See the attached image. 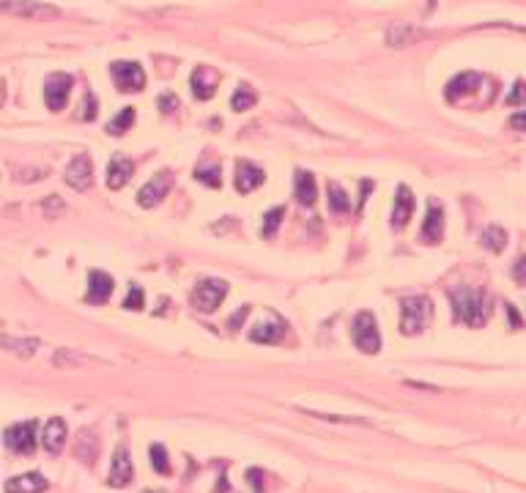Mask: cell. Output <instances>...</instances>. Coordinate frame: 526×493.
Returning <instances> with one entry per match:
<instances>
[{
    "label": "cell",
    "instance_id": "obj_11",
    "mask_svg": "<svg viewBox=\"0 0 526 493\" xmlns=\"http://www.w3.org/2000/svg\"><path fill=\"white\" fill-rule=\"evenodd\" d=\"M442 236H444V208H442L436 200H430V203H428V217H425V225H422L419 238H422L425 244H439Z\"/></svg>",
    "mask_w": 526,
    "mask_h": 493
},
{
    "label": "cell",
    "instance_id": "obj_32",
    "mask_svg": "<svg viewBox=\"0 0 526 493\" xmlns=\"http://www.w3.org/2000/svg\"><path fill=\"white\" fill-rule=\"evenodd\" d=\"M3 345H6V348H17L14 354H25V356H31V354L36 351L38 342L36 340H20V342H17V340H11V337H3Z\"/></svg>",
    "mask_w": 526,
    "mask_h": 493
},
{
    "label": "cell",
    "instance_id": "obj_27",
    "mask_svg": "<svg viewBox=\"0 0 526 493\" xmlns=\"http://www.w3.org/2000/svg\"><path fill=\"white\" fill-rule=\"evenodd\" d=\"M195 181H200V184H206V187L217 190V187H223V170H220L217 165L197 167V170H195Z\"/></svg>",
    "mask_w": 526,
    "mask_h": 493
},
{
    "label": "cell",
    "instance_id": "obj_4",
    "mask_svg": "<svg viewBox=\"0 0 526 493\" xmlns=\"http://www.w3.org/2000/svg\"><path fill=\"white\" fill-rule=\"evenodd\" d=\"M110 75H113L115 88L123 91V93H135V91L146 88V72L137 61H113Z\"/></svg>",
    "mask_w": 526,
    "mask_h": 493
},
{
    "label": "cell",
    "instance_id": "obj_24",
    "mask_svg": "<svg viewBox=\"0 0 526 493\" xmlns=\"http://www.w3.org/2000/svg\"><path fill=\"white\" fill-rule=\"evenodd\" d=\"M135 107H123L121 113L115 115L113 121L107 123V135H113V137H121V135H126L129 129H132V123H135Z\"/></svg>",
    "mask_w": 526,
    "mask_h": 493
},
{
    "label": "cell",
    "instance_id": "obj_35",
    "mask_svg": "<svg viewBox=\"0 0 526 493\" xmlns=\"http://www.w3.org/2000/svg\"><path fill=\"white\" fill-rule=\"evenodd\" d=\"M159 107H162V113H173V110L179 107V99H176L173 93H165V96L159 99Z\"/></svg>",
    "mask_w": 526,
    "mask_h": 493
},
{
    "label": "cell",
    "instance_id": "obj_19",
    "mask_svg": "<svg viewBox=\"0 0 526 493\" xmlns=\"http://www.w3.org/2000/svg\"><path fill=\"white\" fill-rule=\"evenodd\" d=\"M47 488V477L38 471H28L20 477H11L6 483V493H41Z\"/></svg>",
    "mask_w": 526,
    "mask_h": 493
},
{
    "label": "cell",
    "instance_id": "obj_23",
    "mask_svg": "<svg viewBox=\"0 0 526 493\" xmlns=\"http://www.w3.org/2000/svg\"><path fill=\"white\" fill-rule=\"evenodd\" d=\"M283 335H285V324L274 321V324H258V326L253 329L250 337H253L255 342H277Z\"/></svg>",
    "mask_w": 526,
    "mask_h": 493
},
{
    "label": "cell",
    "instance_id": "obj_18",
    "mask_svg": "<svg viewBox=\"0 0 526 493\" xmlns=\"http://www.w3.org/2000/svg\"><path fill=\"white\" fill-rule=\"evenodd\" d=\"M132 173H135L132 159H126V156H113L110 165H107V187H110V190L126 187V181L132 179Z\"/></svg>",
    "mask_w": 526,
    "mask_h": 493
},
{
    "label": "cell",
    "instance_id": "obj_9",
    "mask_svg": "<svg viewBox=\"0 0 526 493\" xmlns=\"http://www.w3.org/2000/svg\"><path fill=\"white\" fill-rule=\"evenodd\" d=\"M66 184L72 187V190L77 192H85L91 184H93V165H91V156H85V153H77L75 159L69 162V167H66Z\"/></svg>",
    "mask_w": 526,
    "mask_h": 493
},
{
    "label": "cell",
    "instance_id": "obj_3",
    "mask_svg": "<svg viewBox=\"0 0 526 493\" xmlns=\"http://www.w3.org/2000/svg\"><path fill=\"white\" fill-rule=\"evenodd\" d=\"M351 337L354 345L362 351V354H378L381 351V332H378V324L373 318V312H359L351 324Z\"/></svg>",
    "mask_w": 526,
    "mask_h": 493
},
{
    "label": "cell",
    "instance_id": "obj_22",
    "mask_svg": "<svg viewBox=\"0 0 526 493\" xmlns=\"http://www.w3.org/2000/svg\"><path fill=\"white\" fill-rule=\"evenodd\" d=\"M480 241L490 252H502L507 247V230L499 228V225H488V228L480 233Z\"/></svg>",
    "mask_w": 526,
    "mask_h": 493
},
{
    "label": "cell",
    "instance_id": "obj_16",
    "mask_svg": "<svg viewBox=\"0 0 526 493\" xmlns=\"http://www.w3.org/2000/svg\"><path fill=\"white\" fill-rule=\"evenodd\" d=\"M41 444L47 453H61L63 444H66V422L61 417H50L44 425V433H41Z\"/></svg>",
    "mask_w": 526,
    "mask_h": 493
},
{
    "label": "cell",
    "instance_id": "obj_36",
    "mask_svg": "<svg viewBox=\"0 0 526 493\" xmlns=\"http://www.w3.org/2000/svg\"><path fill=\"white\" fill-rule=\"evenodd\" d=\"M510 126H513L516 132H526V110L513 115V118H510Z\"/></svg>",
    "mask_w": 526,
    "mask_h": 493
},
{
    "label": "cell",
    "instance_id": "obj_39",
    "mask_svg": "<svg viewBox=\"0 0 526 493\" xmlns=\"http://www.w3.org/2000/svg\"><path fill=\"white\" fill-rule=\"evenodd\" d=\"M507 312H510V324H513V326H521V318H518V312H516L510 304H507Z\"/></svg>",
    "mask_w": 526,
    "mask_h": 493
},
{
    "label": "cell",
    "instance_id": "obj_10",
    "mask_svg": "<svg viewBox=\"0 0 526 493\" xmlns=\"http://www.w3.org/2000/svg\"><path fill=\"white\" fill-rule=\"evenodd\" d=\"M170 184H173L170 170H162L159 176H153L149 184L137 192V203H140L143 208H153V206H156V203H162V197L170 192Z\"/></svg>",
    "mask_w": 526,
    "mask_h": 493
},
{
    "label": "cell",
    "instance_id": "obj_30",
    "mask_svg": "<svg viewBox=\"0 0 526 493\" xmlns=\"http://www.w3.org/2000/svg\"><path fill=\"white\" fill-rule=\"evenodd\" d=\"M99 105H96V96L88 91L85 96H82V107H80V118L82 121H96V115H99V110H96Z\"/></svg>",
    "mask_w": 526,
    "mask_h": 493
},
{
    "label": "cell",
    "instance_id": "obj_41",
    "mask_svg": "<svg viewBox=\"0 0 526 493\" xmlns=\"http://www.w3.org/2000/svg\"><path fill=\"white\" fill-rule=\"evenodd\" d=\"M149 493H151V491H149ZM156 493H162V491H156Z\"/></svg>",
    "mask_w": 526,
    "mask_h": 493
},
{
    "label": "cell",
    "instance_id": "obj_33",
    "mask_svg": "<svg viewBox=\"0 0 526 493\" xmlns=\"http://www.w3.org/2000/svg\"><path fill=\"white\" fill-rule=\"evenodd\" d=\"M123 307H126V310H143V288H140V285L132 282V288H129V294H126Z\"/></svg>",
    "mask_w": 526,
    "mask_h": 493
},
{
    "label": "cell",
    "instance_id": "obj_21",
    "mask_svg": "<svg viewBox=\"0 0 526 493\" xmlns=\"http://www.w3.org/2000/svg\"><path fill=\"white\" fill-rule=\"evenodd\" d=\"M318 197V190H315V179L313 173L307 170H296V200L301 206H313Z\"/></svg>",
    "mask_w": 526,
    "mask_h": 493
},
{
    "label": "cell",
    "instance_id": "obj_29",
    "mask_svg": "<svg viewBox=\"0 0 526 493\" xmlns=\"http://www.w3.org/2000/svg\"><path fill=\"white\" fill-rule=\"evenodd\" d=\"M149 457H151V469L156 474H170V460H167V453H165L162 444H151Z\"/></svg>",
    "mask_w": 526,
    "mask_h": 493
},
{
    "label": "cell",
    "instance_id": "obj_28",
    "mask_svg": "<svg viewBox=\"0 0 526 493\" xmlns=\"http://www.w3.org/2000/svg\"><path fill=\"white\" fill-rule=\"evenodd\" d=\"M329 211H335V214H345L348 208H351V200H348V195H345V190L340 187V184H329Z\"/></svg>",
    "mask_w": 526,
    "mask_h": 493
},
{
    "label": "cell",
    "instance_id": "obj_26",
    "mask_svg": "<svg viewBox=\"0 0 526 493\" xmlns=\"http://www.w3.org/2000/svg\"><path fill=\"white\" fill-rule=\"evenodd\" d=\"M255 102H258V96H255V91H253L250 85H241V88H239V91L230 96V107H233L236 113L255 107Z\"/></svg>",
    "mask_w": 526,
    "mask_h": 493
},
{
    "label": "cell",
    "instance_id": "obj_12",
    "mask_svg": "<svg viewBox=\"0 0 526 493\" xmlns=\"http://www.w3.org/2000/svg\"><path fill=\"white\" fill-rule=\"evenodd\" d=\"M132 474H135V469H132V457H129V453H126V447H118L115 455H113V463H110L107 483H110L113 488H123V485L132 483Z\"/></svg>",
    "mask_w": 526,
    "mask_h": 493
},
{
    "label": "cell",
    "instance_id": "obj_7",
    "mask_svg": "<svg viewBox=\"0 0 526 493\" xmlns=\"http://www.w3.org/2000/svg\"><path fill=\"white\" fill-rule=\"evenodd\" d=\"M6 447L17 455H33L36 450V422H20L6 427Z\"/></svg>",
    "mask_w": 526,
    "mask_h": 493
},
{
    "label": "cell",
    "instance_id": "obj_15",
    "mask_svg": "<svg viewBox=\"0 0 526 493\" xmlns=\"http://www.w3.org/2000/svg\"><path fill=\"white\" fill-rule=\"evenodd\" d=\"M483 82H486L483 75H477V72H463V75H458L455 79H450V85H447V91H444V96H447V102H458V99H463V96L474 93V91H477Z\"/></svg>",
    "mask_w": 526,
    "mask_h": 493
},
{
    "label": "cell",
    "instance_id": "obj_34",
    "mask_svg": "<svg viewBox=\"0 0 526 493\" xmlns=\"http://www.w3.org/2000/svg\"><path fill=\"white\" fill-rule=\"evenodd\" d=\"M247 480H250V485H253V493H263L266 477H263L261 469H250V471H247Z\"/></svg>",
    "mask_w": 526,
    "mask_h": 493
},
{
    "label": "cell",
    "instance_id": "obj_6",
    "mask_svg": "<svg viewBox=\"0 0 526 493\" xmlns=\"http://www.w3.org/2000/svg\"><path fill=\"white\" fill-rule=\"evenodd\" d=\"M0 8L6 14L22 17V20H55L61 11L55 6H47L41 0H0Z\"/></svg>",
    "mask_w": 526,
    "mask_h": 493
},
{
    "label": "cell",
    "instance_id": "obj_31",
    "mask_svg": "<svg viewBox=\"0 0 526 493\" xmlns=\"http://www.w3.org/2000/svg\"><path fill=\"white\" fill-rule=\"evenodd\" d=\"M507 105H510V107H526V82L524 79H518V82L513 85V91L507 93Z\"/></svg>",
    "mask_w": 526,
    "mask_h": 493
},
{
    "label": "cell",
    "instance_id": "obj_20",
    "mask_svg": "<svg viewBox=\"0 0 526 493\" xmlns=\"http://www.w3.org/2000/svg\"><path fill=\"white\" fill-rule=\"evenodd\" d=\"M192 93H195V99H200V102H206V99H211L214 96V77H211V72L206 69V66H197L195 72H192Z\"/></svg>",
    "mask_w": 526,
    "mask_h": 493
},
{
    "label": "cell",
    "instance_id": "obj_37",
    "mask_svg": "<svg viewBox=\"0 0 526 493\" xmlns=\"http://www.w3.org/2000/svg\"><path fill=\"white\" fill-rule=\"evenodd\" d=\"M513 277L521 282V285H526V255L516 264V268H513Z\"/></svg>",
    "mask_w": 526,
    "mask_h": 493
},
{
    "label": "cell",
    "instance_id": "obj_17",
    "mask_svg": "<svg viewBox=\"0 0 526 493\" xmlns=\"http://www.w3.org/2000/svg\"><path fill=\"white\" fill-rule=\"evenodd\" d=\"M414 211V195L409 187H398V195H395V206H392V228L403 230L409 225Z\"/></svg>",
    "mask_w": 526,
    "mask_h": 493
},
{
    "label": "cell",
    "instance_id": "obj_14",
    "mask_svg": "<svg viewBox=\"0 0 526 493\" xmlns=\"http://www.w3.org/2000/svg\"><path fill=\"white\" fill-rule=\"evenodd\" d=\"M115 282L110 274L105 271H91L88 274V291H85V299L91 304H105L113 294Z\"/></svg>",
    "mask_w": 526,
    "mask_h": 493
},
{
    "label": "cell",
    "instance_id": "obj_40",
    "mask_svg": "<svg viewBox=\"0 0 526 493\" xmlns=\"http://www.w3.org/2000/svg\"><path fill=\"white\" fill-rule=\"evenodd\" d=\"M217 493H227V480H225V474H223V480H217V488H214Z\"/></svg>",
    "mask_w": 526,
    "mask_h": 493
},
{
    "label": "cell",
    "instance_id": "obj_25",
    "mask_svg": "<svg viewBox=\"0 0 526 493\" xmlns=\"http://www.w3.org/2000/svg\"><path fill=\"white\" fill-rule=\"evenodd\" d=\"M283 217H285V208H283V206H277V208H271V211H266V214H263L261 236H263V238H266V241L277 236V228H280V222H283Z\"/></svg>",
    "mask_w": 526,
    "mask_h": 493
},
{
    "label": "cell",
    "instance_id": "obj_1",
    "mask_svg": "<svg viewBox=\"0 0 526 493\" xmlns=\"http://www.w3.org/2000/svg\"><path fill=\"white\" fill-rule=\"evenodd\" d=\"M450 302L455 321H460L472 329L483 326L490 318V302L486 294H477V291H469V288H455V291H450Z\"/></svg>",
    "mask_w": 526,
    "mask_h": 493
},
{
    "label": "cell",
    "instance_id": "obj_38",
    "mask_svg": "<svg viewBox=\"0 0 526 493\" xmlns=\"http://www.w3.org/2000/svg\"><path fill=\"white\" fill-rule=\"evenodd\" d=\"M247 315H250V307H241V310H239V312H236V315L227 321V326H230V329H236V326H239V324H241Z\"/></svg>",
    "mask_w": 526,
    "mask_h": 493
},
{
    "label": "cell",
    "instance_id": "obj_13",
    "mask_svg": "<svg viewBox=\"0 0 526 493\" xmlns=\"http://www.w3.org/2000/svg\"><path fill=\"white\" fill-rule=\"evenodd\" d=\"M263 181H266V173H263L258 165H253V162H247V159H241V162L236 165V190L241 192V195L258 190Z\"/></svg>",
    "mask_w": 526,
    "mask_h": 493
},
{
    "label": "cell",
    "instance_id": "obj_5",
    "mask_svg": "<svg viewBox=\"0 0 526 493\" xmlns=\"http://www.w3.org/2000/svg\"><path fill=\"white\" fill-rule=\"evenodd\" d=\"M227 296V282L225 280H203L197 282V288L192 291V304L200 312H214L223 299Z\"/></svg>",
    "mask_w": 526,
    "mask_h": 493
},
{
    "label": "cell",
    "instance_id": "obj_8",
    "mask_svg": "<svg viewBox=\"0 0 526 493\" xmlns=\"http://www.w3.org/2000/svg\"><path fill=\"white\" fill-rule=\"evenodd\" d=\"M72 85H75V77L72 75H50L44 79V102L52 113H61L69 93H72Z\"/></svg>",
    "mask_w": 526,
    "mask_h": 493
},
{
    "label": "cell",
    "instance_id": "obj_2",
    "mask_svg": "<svg viewBox=\"0 0 526 493\" xmlns=\"http://www.w3.org/2000/svg\"><path fill=\"white\" fill-rule=\"evenodd\" d=\"M433 318V302L428 296H409L403 299V315H400V332L406 337L425 332V326Z\"/></svg>",
    "mask_w": 526,
    "mask_h": 493
}]
</instances>
